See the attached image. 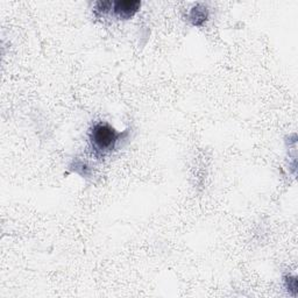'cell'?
Segmentation results:
<instances>
[{
	"label": "cell",
	"instance_id": "4",
	"mask_svg": "<svg viewBox=\"0 0 298 298\" xmlns=\"http://www.w3.org/2000/svg\"><path fill=\"white\" fill-rule=\"evenodd\" d=\"M113 3L112 2H98L96 4V12L99 14H106L108 11L112 10Z\"/></svg>",
	"mask_w": 298,
	"mask_h": 298
},
{
	"label": "cell",
	"instance_id": "1",
	"mask_svg": "<svg viewBox=\"0 0 298 298\" xmlns=\"http://www.w3.org/2000/svg\"><path fill=\"white\" fill-rule=\"evenodd\" d=\"M120 134L114 128L107 124H97L92 128L90 134V140L94 152L99 155H105L114 149L115 143L119 140Z\"/></svg>",
	"mask_w": 298,
	"mask_h": 298
},
{
	"label": "cell",
	"instance_id": "3",
	"mask_svg": "<svg viewBox=\"0 0 298 298\" xmlns=\"http://www.w3.org/2000/svg\"><path fill=\"white\" fill-rule=\"evenodd\" d=\"M207 17H209V13H207V9L202 5V4H198L196 5L194 9L191 10L190 12V21L192 22V25L195 26H203L207 20Z\"/></svg>",
	"mask_w": 298,
	"mask_h": 298
},
{
	"label": "cell",
	"instance_id": "5",
	"mask_svg": "<svg viewBox=\"0 0 298 298\" xmlns=\"http://www.w3.org/2000/svg\"><path fill=\"white\" fill-rule=\"evenodd\" d=\"M286 286H288V289H293L296 290L297 288V281L295 277H286Z\"/></svg>",
	"mask_w": 298,
	"mask_h": 298
},
{
	"label": "cell",
	"instance_id": "2",
	"mask_svg": "<svg viewBox=\"0 0 298 298\" xmlns=\"http://www.w3.org/2000/svg\"><path fill=\"white\" fill-rule=\"evenodd\" d=\"M141 3L138 0H119L113 3V12L120 19H130L140 10Z\"/></svg>",
	"mask_w": 298,
	"mask_h": 298
}]
</instances>
